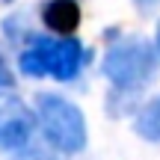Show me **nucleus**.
Instances as JSON below:
<instances>
[{"label":"nucleus","instance_id":"f257e3e1","mask_svg":"<svg viewBox=\"0 0 160 160\" xmlns=\"http://www.w3.org/2000/svg\"><path fill=\"white\" fill-rule=\"evenodd\" d=\"M89 62L86 45L74 36H30L18 53V68L24 77H53L71 83Z\"/></svg>","mask_w":160,"mask_h":160},{"label":"nucleus","instance_id":"f03ea898","mask_svg":"<svg viewBox=\"0 0 160 160\" xmlns=\"http://www.w3.org/2000/svg\"><path fill=\"white\" fill-rule=\"evenodd\" d=\"M157 71V51L139 36H119L101 59V74L116 95H137Z\"/></svg>","mask_w":160,"mask_h":160},{"label":"nucleus","instance_id":"7ed1b4c3","mask_svg":"<svg viewBox=\"0 0 160 160\" xmlns=\"http://www.w3.org/2000/svg\"><path fill=\"white\" fill-rule=\"evenodd\" d=\"M36 122H39L42 139L57 154H80L86 148V139H89L86 116L74 101L57 92L36 95Z\"/></svg>","mask_w":160,"mask_h":160},{"label":"nucleus","instance_id":"20e7f679","mask_svg":"<svg viewBox=\"0 0 160 160\" xmlns=\"http://www.w3.org/2000/svg\"><path fill=\"white\" fill-rule=\"evenodd\" d=\"M36 110L24 104L15 92H0V151L6 154H18L30 142H36Z\"/></svg>","mask_w":160,"mask_h":160},{"label":"nucleus","instance_id":"39448f33","mask_svg":"<svg viewBox=\"0 0 160 160\" xmlns=\"http://www.w3.org/2000/svg\"><path fill=\"white\" fill-rule=\"evenodd\" d=\"M42 24L53 36H71L80 27V3L77 0H45L39 9Z\"/></svg>","mask_w":160,"mask_h":160},{"label":"nucleus","instance_id":"423d86ee","mask_svg":"<svg viewBox=\"0 0 160 160\" xmlns=\"http://www.w3.org/2000/svg\"><path fill=\"white\" fill-rule=\"evenodd\" d=\"M133 131L145 139V142H160V95L151 98L133 119Z\"/></svg>","mask_w":160,"mask_h":160},{"label":"nucleus","instance_id":"0eeeda50","mask_svg":"<svg viewBox=\"0 0 160 160\" xmlns=\"http://www.w3.org/2000/svg\"><path fill=\"white\" fill-rule=\"evenodd\" d=\"M12 83H15V77H12V68H9V62H6V57L0 53V92L12 89Z\"/></svg>","mask_w":160,"mask_h":160},{"label":"nucleus","instance_id":"6e6552de","mask_svg":"<svg viewBox=\"0 0 160 160\" xmlns=\"http://www.w3.org/2000/svg\"><path fill=\"white\" fill-rule=\"evenodd\" d=\"M133 6H137L139 12H142V15H148V12H154L157 6H160V0H131Z\"/></svg>","mask_w":160,"mask_h":160},{"label":"nucleus","instance_id":"1a4fd4ad","mask_svg":"<svg viewBox=\"0 0 160 160\" xmlns=\"http://www.w3.org/2000/svg\"><path fill=\"white\" fill-rule=\"evenodd\" d=\"M154 51H157V59H160V21H157V33H154Z\"/></svg>","mask_w":160,"mask_h":160}]
</instances>
